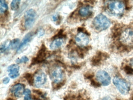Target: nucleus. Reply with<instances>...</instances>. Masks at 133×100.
Returning a JSON list of instances; mask_svg holds the SVG:
<instances>
[{
	"mask_svg": "<svg viewBox=\"0 0 133 100\" xmlns=\"http://www.w3.org/2000/svg\"><path fill=\"white\" fill-rule=\"evenodd\" d=\"M93 25L97 30L102 31L107 29L109 27L110 22L105 16L100 14L94 18Z\"/></svg>",
	"mask_w": 133,
	"mask_h": 100,
	"instance_id": "obj_1",
	"label": "nucleus"
},
{
	"mask_svg": "<svg viewBox=\"0 0 133 100\" xmlns=\"http://www.w3.org/2000/svg\"><path fill=\"white\" fill-rule=\"evenodd\" d=\"M113 83L121 94L126 95L129 93L130 86L125 80L115 77L113 79Z\"/></svg>",
	"mask_w": 133,
	"mask_h": 100,
	"instance_id": "obj_2",
	"label": "nucleus"
},
{
	"mask_svg": "<svg viewBox=\"0 0 133 100\" xmlns=\"http://www.w3.org/2000/svg\"><path fill=\"white\" fill-rule=\"evenodd\" d=\"M108 9L113 15L120 16L123 14L124 10V5L122 2L113 1L109 3Z\"/></svg>",
	"mask_w": 133,
	"mask_h": 100,
	"instance_id": "obj_3",
	"label": "nucleus"
},
{
	"mask_svg": "<svg viewBox=\"0 0 133 100\" xmlns=\"http://www.w3.org/2000/svg\"><path fill=\"white\" fill-rule=\"evenodd\" d=\"M121 41L125 45L133 46V28L124 30L120 35Z\"/></svg>",
	"mask_w": 133,
	"mask_h": 100,
	"instance_id": "obj_4",
	"label": "nucleus"
},
{
	"mask_svg": "<svg viewBox=\"0 0 133 100\" xmlns=\"http://www.w3.org/2000/svg\"><path fill=\"white\" fill-rule=\"evenodd\" d=\"M36 13L33 9H29L25 13V27L27 29H30L34 24Z\"/></svg>",
	"mask_w": 133,
	"mask_h": 100,
	"instance_id": "obj_5",
	"label": "nucleus"
},
{
	"mask_svg": "<svg viewBox=\"0 0 133 100\" xmlns=\"http://www.w3.org/2000/svg\"><path fill=\"white\" fill-rule=\"evenodd\" d=\"M50 77L52 81L55 83H61L64 77L63 70L59 66L54 68L50 72Z\"/></svg>",
	"mask_w": 133,
	"mask_h": 100,
	"instance_id": "obj_6",
	"label": "nucleus"
},
{
	"mask_svg": "<svg viewBox=\"0 0 133 100\" xmlns=\"http://www.w3.org/2000/svg\"><path fill=\"white\" fill-rule=\"evenodd\" d=\"M96 77L97 80L103 86H108L110 83L111 77L109 73L104 70L98 71Z\"/></svg>",
	"mask_w": 133,
	"mask_h": 100,
	"instance_id": "obj_7",
	"label": "nucleus"
},
{
	"mask_svg": "<svg viewBox=\"0 0 133 100\" xmlns=\"http://www.w3.org/2000/svg\"><path fill=\"white\" fill-rule=\"evenodd\" d=\"M46 75L42 71L37 72L34 77L33 83L36 87H39L43 85L46 82Z\"/></svg>",
	"mask_w": 133,
	"mask_h": 100,
	"instance_id": "obj_8",
	"label": "nucleus"
},
{
	"mask_svg": "<svg viewBox=\"0 0 133 100\" xmlns=\"http://www.w3.org/2000/svg\"><path fill=\"white\" fill-rule=\"evenodd\" d=\"M75 41L78 46L84 47L88 45L89 43V39L86 34L80 32L76 35Z\"/></svg>",
	"mask_w": 133,
	"mask_h": 100,
	"instance_id": "obj_9",
	"label": "nucleus"
},
{
	"mask_svg": "<svg viewBox=\"0 0 133 100\" xmlns=\"http://www.w3.org/2000/svg\"><path fill=\"white\" fill-rule=\"evenodd\" d=\"M25 91L24 85L20 83L14 85L11 89V92L17 97H21L24 93Z\"/></svg>",
	"mask_w": 133,
	"mask_h": 100,
	"instance_id": "obj_10",
	"label": "nucleus"
},
{
	"mask_svg": "<svg viewBox=\"0 0 133 100\" xmlns=\"http://www.w3.org/2000/svg\"><path fill=\"white\" fill-rule=\"evenodd\" d=\"M9 76L12 79H15L19 76V66L16 64L11 65L8 68Z\"/></svg>",
	"mask_w": 133,
	"mask_h": 100,
	"instance_id": "obj_11",
	"label": "nucleus"
},
{
	"mask_svg": "<svg viewBox=\"0 0 133 100\" xmlns=\"http://www.w3.org/2000/svg\"><path fill=\"white\" fill-rule=\"evenodd\" d=\"M32 34L31 33H29L27 34V35L22 40V42L20 45L19 47H18L17 49L18 52H20L24 48L25 46L27 45V44L30 42V41L31 40L32 38Z\"/></svg>",
	"mask_w": 133,
	"mask_h": 100,
	"instance_id": "obj_12",
	"label": "nucleus"
},
{
	"mask_svg": "<svg viewBox=\"0 0 133 100\" xmlns=\"http://www.w3.org/2000/svg\"><path fill=\"white\" fill-rule=\"evenodd\" d=\"M92 13V8L89 5L82 7L79 11V14L82 17L90 15Z\"/></svg>",
	"mask_w": 133,
	"mask_h": 100,
	"instance_id": "obj_13",
	"label": "nucleus"
},
{
	"mask_svg": "<svg viewBox=\"0 0 133 100\" xmlns=\"http://www.w3.org/2000/svg\"><path fill=\"white\" fill-rule=\"evenodd\" d=\"M64 42V40L61 38H57L55 39L50 44V48L52 50H55L61 47Z\"/></svg>",
	"mask_w": 133,
	"mask_h": 100,
	"instance_id": "obj_14",
	"label": "nucleus"
},
{
	"mask_svg": "<svg viewBox=\"0 0 133 100\" xmlns=\"http://www.w3.org/2000/svg\"><path fill=\"white\" fill-rule=\"evenodd\" d=\"M46 56L45 49V47H43L40 49L38 54L37 57L36 58L34 63H38L42 61L45 59Z\"/></svg>",
	"mask_w": 133,
	"mask_h": 100,
	"instance_id": "obj_15",
	"label": "nucleus"
},
{
	"mask_svg": "<svg viewBox=\"0 0 133 100\" xmlns=\"http://www.w3.org/2000/svg\"><path fill=\"white\" fill-rule=\"evenodd\" d=\"M8 6L5 1L1 0L0 1V12L1 14L4 13L7 11Z\"/></svg>",
	"mask_w": 133,
	"mask_h": 100,
	"instance_id": "obj_16",
	"label": "nucleus"
},
{
	"mask_svg": "<svg viewBox=\"0 0 133 100\" xmlns=\"http://www.w3.org/2000/svg\"><path fill=\"white\" fill-rule=\"evenodd\" d=\"M21 1L19 0H14L11 4V7L13 10H16L19 8Z\"/></svg>",
	"mask_w": 133,
	"mask_h": 100,
	"instance_id": "obj_17",
	"label": "nucleus"
},
{
	"mask_svg": "<svg viewBox=\"0 0 133 100\" xmlns=\"http://www.w3.org/2000/svg\"><path fill=\"white\" fill-rule=\"evenodd\" d=\"M10 42H9L8 43L7 42L3 43L1 46V53L4 52L8 48L10 47Z\"/></svg>",
	"mask_w": 133,
	"mask_h": 100,
	"instance_id": "obj_18",
	"label": "nucleus"
},
{
	"mask_svg": "<svg viewBox=\"0 0 133 100\" xmlns=\"http://www.w3.org/2000/svg\"><path fill=\"white\" fill-rule=\"evenodd\" d=\"M19 43V40L18 39H15L13 40L10 42V47L12 48H15Z\"/></svg>",
	"mask_w": 133,
	"mask_h": 100,
	"instance_id": "obj_19",
	"label": "nucleus"
},
{
	"mask_svg": "<svg viewBox=\"0 0 133 100\" xmlns=\"http://www.w3.org/2000/svg\"><path fill=\"white\" fill-rule=\"evenodd\" d=\"M29 59L26 56H23L21 58H18L16 60V62L17 63H26L28 61Z\"/></svg>",
	"mask_w": 133,
	"mask_h": 100,
	"instance_id": "obj_20",
	"label": "nucleus"
},
{
	"mask_svg": "<svg viewBox=\"0 0 133 100\" xmlns=\"http://www.w3.org/2000/svg\"><path fill=\"white\" fill-rule=\"evenodd\" d=\"M25 78L27 79V80H28V82L29 83V84H32L33 83L34 79H32L31 75V74H29V73L26 74V76H25Z\"/></svg>",
	"mask_w": 133,
	"mask_h": 100,
	"instance_id": "obj_21",
	"label": "nucleus"
},
{
	"mask_svg": "<svg viewBox=\"0 0 133 100\" xmlns=\"http://www.w3.org/2000/svg\"><path fill=\"white\" fill-rule=\"evenodd\" d=\"M91 84L95 87H99L100 86V84L98 82H96L95 80H92L91 81Z\"/></svg>",
	"mask_w": 133,
	"mask_h": 100,
	"instance_id": "obj_22",
	"label": "nucleus"
},
{
	"mask_svg": "<svg viewBox=\"0 0 133 100\" xmlns=\"http://www.w3.org/2000/svg\"><path fill=\"white\" fill-rule=\"evenodd\" d=\"M31 91L28 89H26L24 93L25 95H31Z\"/></svg>",
	"mask_w": 133,
	"mask_h": 100,
	"instance_id": "obj_23",
	"label": "nucleus"
},
{
	"mask_svg": "<svg viewBox=\"0 0 133 100\" xmlns=\"http://www.w3.org/2000/svg\"><path fill=\"white\" fill-rule=\"evenodd\" d=\"M10 79L8 77H6L3 80V83L5 84H7L10 82Z\"/></svg>",
	"mask_w": 133,
	"mask_h": 100,
	"instance_id": "obj_24",
	"label": "nucleus"
},
{
	"mask_svg": "<svg viewBox=\"0 0 133 100\" xmlns=\"http://www.w3.org/2000/svg\"><path fill=\"white\" fill-rule=\"evenodd\" d=\"M24 100H31V95H25L24 97Z\"/></svg>",
	"mask_w": 133,
	"mask_h": 100,
	"instance_id": "obj_25",
	"label": "nucleus"
},
{
	"mask_svg": "<svg viewBox=\"0 0 133 100\" xmlns=\"http://www.w3.org/2000/svg\"><path fill=\"white\" fill-rule=\"evenodd\" d=\"M53 20L54 21H56L58 19V16L56 15H54L52 16Z\"/></svg>",
	"mask_w": 133,
	"mask_h": 100,
	"instance_id": "obj_26",
	"label": "nucleus"
},
{
	"mask_svg": "<svg viewBox=\"0 0 133 100\" xmlns=\"http://www.w3.org/2000/svg\"><path fill=\"white\" fill-rule=\"evenodd\" d=\"M102 100H112L111 98L109 97H106L103 98Z\"/></svg>",
	"mask_w": 133,
	"mask_h": 100,
	"instance_id": "obj_27",
	"label": "nucleus"
},
{
	"mask_svg": "<svg viewBox=\"0 0 133 100\" xmlns=\"http://www.w3.org/2000/svg\"><path fill=\"white\" fill-rule=\"evenodd\" d=\"M130 100H133V95H132V97H131Z\"/></svg>",
	"mask_w": 133,
	"mask_h": 100,
	"instance_id": "obj_28",
	"label": "nucleus"
},
{
	"mask_svg": "<svg viewBox=\"0 0 133 100\" xmlns=\"http://www.w3.org/2000/svg\"><path fill=\"white\" fill-rule=\"evenodd\" d=\"M131 63L132 64V65H133V60H132L131 61Z\"/></svg>",
	"mask_w": 133,
	"mask_h": 100,
	"instance_id": "obj_29",
	"label": "nucleus"
}]
</instances>
